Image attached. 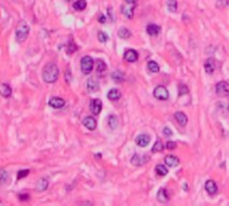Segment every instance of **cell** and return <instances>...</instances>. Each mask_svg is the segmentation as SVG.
I'll use <instances>...</instances> for the list:
<instances>
[{
	"mask_svg": "<svg viewBox=\"0 0 229 206\" xmlns=\"http://www.w3.org/2000/svg\"><path fill=\"white\" fill-rule=\"evenodd\" d=\"M28 174H29V170H27V169H26V170H22V172H19V173H18V178H19V179L26 178Z\"/></svg>",
	"mask_w": 229,
	"mask_h": 206,
	"instance_id": "34",
	"label": "cell"
},
{
	"mask_svg": "<svg viewBox=\"0 0 229 206\" xmlns=\"http://www.w3.org/2000/svg\"><path fill=\"white\" fill-rule=\"evenodd\" d=\"M125 2H127V3H134V4H136L138 0H125Z\"/></svg>",
	"mask_w": 229,
	"mask_h": 206,
	"instance_id": "40",
	"label": "cell"
},
{
	"mask_svg": "<svg viewBox=\"0 0 229 206\" xmlns=\"http://www.w3.org/2000/svg\"><path fill=\"white\" fill-rule=\"evenodd\" d=\"M47 189H48V181L46 178H40L36 183V192L42 193V192H46Z\"/></svg>",
	"mask_w": 229,
	"mask_h": 206,
	"instance_id": "18",
	"label": "cell"
},
{
	"mask_svg": "<svg viewBox=\"0 0 229 206\" xmlns=\"http://www.w3.org/2000/svg\"><path fill=\"white\" fill-rule=\"evenodd\" d=\"M169 194H168V192H166V189H161L160 192H158V194H157V199L160 201V202H168L169 201Z\"/></svg>",
	"mask_w": 229,
	"mask_h": 206,
	"instance_id": "21",
	"label": "cell"
},
{
	"mask_svg": "<svg viewBox=\"0 0 229 206\" xmlns=\"http://www.w3.org/2000/svg\"><path fill=\"white\" fill-rule=\"evenodd\" d=\"M74 51H77V46H75V44H72V43H70L68 44V48H67V52L68 54H72Z\"/></svg>",
	"mask_w": 229,
	"mask_h": 206,
	"instance_id": "37",
	"label": "cell"
},
{
	"mask_svg": "<svg viewBox=\"0 0 229 206\" xmlns=\"http://www.w3.org/2000/svg\"><path fill=\"white\" fill-rule=\"evenodd\" d=\"M204 68H205V71L208 74L215 72V70L217 68V62L213 58H209L205 60V63H204Z\"/></svg>",
	"mask_w": 229,
	"mask_h": 206,
	"instance_id": "9",
	"label": "cell"
},
{
	"mask_svg": "<svg viewBox=\"0 0 229 206\" xmlns=\"http://www.w3.org/2000/svg\"><path fill=\"white\" fill-rule=\"evenodd\" d=\"M149 142H150V135L149 134H139L136 138V143L139 147H146Z\"/></svg>",
	"mask_w": 229,
	"mask_h": 206,
	"instance_id": "8",
	"label": "cell"
},
{
	"mask_svg": "<svg viewBox=\"0 0 229 206\" xmlns=\"http://www.w3.org/2000/svg\"><path fill=\"white\" fill-rule=\"evenodd\" d=\"M87 3L86 0H77L75 3H74V9H77V11H83L84 8H86Z\"/></svg>",
	"mask_w": 229,
	"mask_h": 206,
	"instance_id": "26",
	"label": "cell"
},
{
	"mask_svg": "<svg viewBox=\"0 0 229 206\" xmlns=\"http://www.w3.org/2000/svg\"><path fill=\"white\" fill-rule=\"evenodd\" d=\"M48 104L54 108H62L64 106V99L59 98V97H54L48 100Z\"/></svg>",
	"mask_w": 229,
	"mask_h": 206,
	"instance_id": "12",
	"label": "cell"
},
{
	"mask_svg": "<svg viewBox=\"0 0 229 206\" xmlns=\"http://www.w3.org/2000/svg\"><path fill=\"white\" fill-rule=\"evenodd\" d=\"M90 110L93 114H99L102 110V102L101 99H93L90 103Z\"/></svg>",
	"mask_w": 229,
	"mask_h": 206,
	"instance_id": "13",
	"label": "cell"
},
{
	"mask_svg": "<svg viewBox=\"0 0 229 206\" xmlns=\"http://www.w3.org/2000/svg\"><path fill=\"white\" fill-rule=\"evenodd\" d=\"M189 90L185 84H180V95H184V94H188Z\"/></svg>",
	"mask_w": 229,
	"mask_h": 206,
	"instance_id": "36",
	"label": "cell"
},
{
	"mask_svg": "<svg viewBox=\"0 0 229 206\" xmlns=\"http://www.w3.org/2000/svg\"><path fill=\"white\" fill-rule=\"evenodd\" d=\"M180 163V159H178L176 155H168L165 157V165L168 167H176Z\"/></svg>",
	"mask_w": 229,
	"mask_h": 206,
	"instance_id": "14",
	"label": "cell"
},
{
	"mask_svg": "<svg viewBox=\"0 0 229 206\" xmlns=\"http://www.w3.org/2000/svg\"><path fill=\"white\" fill-rule=\"evenodd\" d=\"M107 39H109V36L104 32H102V31H99L98 32V40L101 43H104V42H107Z\"/></svg>",
	"mask_w": 229,
	"mask_h": 206,
	"instance_id": "32",
	"label": "cell"
},
{
	"mask_svg": "<svg viewBox=\"0 0 229 206\" xmlns=\"http://www.w3.org/2000/svg\"><path fill=\"white\" fill-rule=\"evenodd\" d=\"M125 59L127 60L129 63H134L138 60V52L136 50H127L125 52Z\"/></svg>",
	"mask_w": 229,
	"mask_h": 206,
	"instance_id": "15",
	"label": "cell"
},
{
	"mask_svg": "<svg viewBox=\"0 0 229 206\" xmlns=\"http://www.w3.org/2000/svg\"><path fill=\"white\" fill-rule=\"evenodd\" d=\"M8 181V174L6 170H2V178H0V182H2V185H6Z\"/></svg>",
	"mask_w": 229,
	"mask_h": 206,
	"instance_id": "33",
	"label": "cell"
},
{
	"mask_svg": "<svg viewBox=\"0 0 229 206\" xmlns=\"http://www.w3.org/2000/svg\"><path fill=\"white\" fill-rule=\"evenodd\" d=\"M111 78L115 80V82H123V79H125V75H123L122 71H118V70H115V71L111 74Z\"/></svg>",
	"mask_w": 229,
	"mask_h": 206,
	"instance_id": "27",
	"label": "cell"
},
{
	"mask_svg": "<svg viewBox=\"0 0 229 206\" xmlns=\"http://www.w3.org/2000/svg\"><path fill=\"white\" fill-rule=\"evenodd\" d=\"M107 124H109V127H110L111 130H117L118 126H119L118 117H115V115H110V117L107 118Z\"/></svg>",
	"mask_w": 229,
	"mask_h": 206,
	"instance_id": "19",
	"label": "cell"
},
{
	"mask_svg": "<svg viewBox=\"0 0 229 206\" xmlns=\"http://www.w3.org/2000/svg\"><path fill=\"white\" fill-rule=\"evenodd\" d=\"M177 147V143L174 142V140H169V142H166V149L169 150H174Z\"/></svg>",
	"mask_w": 229,
	"mask_h": 206,
	"instance_id": "35",
	"label": "cell"
},
{
	"mask_svg": "<svg viewBox=\"0 0 229 206\" xmlns=\"http://www.w3.org/2000/svg\"><path fill=\"white\" fill-rule=\"evenodd\" d=\"M156 173L160 175V177H165L168 174V166L166 165H157L156 166Z\"/></svg>",
	"mask_w": 229,
	"mask_h": 206,
	"instance_id": "25",
	"label": "cell"
},
{
	"mask_svg": "<svg viewBox=\"0 0 229 206\" xmlns=\"http://www.w3.org/2000/svg\"><path fill=\"white\" fill-rule=\"evenodd\" d=\"M99 22H101V23H104V16H101V18H99Z\"/></svg>",
	"mask_w": 229,
	"mask_h": 206,
	"instance_id": "41",
	"label": "cell"
},
{
	"mask_svg": "<svg viewBox=\"0 0 229 206\" xmlns=\"http://www.w3.org/2000/svg\"><path fill=\"white\" fill-rule=\"evenodd\" d=\"M0 92H2V95L4 98H8V97H11V94H12V88H11L9 84L2 83L0 84Z\"/></svg>",
	"mask_w": 229,
	"mask_h": 206,
	"instance_id": "20",
	"label": "cell"
},
{
	"mask_svg": "<svg viewBox=\"0 0 229 206\" xmlns=\"http://www.w3.org/2000/svg\"><path fill=\"white\" fill-rule=\"evenodd\" d=\"M81 70L82 72L84 75H88L93 70H94V60L91 56H88V55H86V56H83L81 59Z\"/></svg>",
	"mask_w": 229,
	"mask_h": 206,
	"instance_id": "3",
	"label": "cell"
},
{
	"mask_svg": "<svg viewBox=\"0 0 229 206\" xmlns=\"http://www.w3.org/2000/svg\"><path fill=\"white\" fill-rule=\"evenodd\" d=\"M87 88L90 90V91H97V90L99 88V84L97 82V79H94V78L88 79L87 80Z\"/></svg>",
	"mask_w": 229,
	"mask_h": 206,
	"instance_id": "23",
	"label": "cell"
},
{
	"mask_svg": "<svg viewBox=\"0 0 229 206\" xmlns=\"http://www.w3.org/2000/svg\"><path fill=\"white\" fill-rule=\"evenodd\" d=\"M19 199H20V201H28L29 197L27 194H20V195H19Z\"/></svg>",
	"mask_w": 229,
	"mask_h": 206,
	"instance_id": "39",
	"label": "cell"
},
{
	"mask_svg": "<svg viewBox=\"0 0 229 206\" xmlns=\"http://www.w3.org/2000/svg\"><path fill=\"white\" fill-rule=\"evenodd\" d=\"M95 67H97V71L98 72H103L104 70H106V63L103 62V60H101V59H98L97 62H95Z\"/></svg>",
	"mask_w": 229,
	"mask_h": 206,
	"instance_id": "30",
	"label": "cell"
},
{
	"mask_svg": "<svg viewBox=\"0 0 229 206\" xmlns=\"http://www.w3.org/2000/svg\"><path fill=\"white\" fill-rule=\"evenodd\" d=\"M118 36L121 38V39H127V38H130V36H131V32L129 31L127 28H119V31H118Z\"/></svg>",
	"mask_w": 229,
	"mask_h": 206,
	"instance_id": "28",
	"label": "cell"
},
{
	"mask_svg": "<svg viewBox=\"0 0 229 206\" xmlns=\"http://www.w3.org/2000/svg\"><path fill=\"white\" fill-rule=\"evenodd\" d=\"M42 77H43V80L46 83H54L56 82V79L59 77V68L56 64L54 63H48L46 67H44L43 72H42Z\"/></svg>",
	"mask_w": 229,
	"mask_h": 206,
	"instance_id": "1",
	"label": "cell"
},
{
	"mask_svg": "<svg viewBox=\"0 0 229 206\" xmlns=\"http://www.w3.org/2000/svg\"><path fill=\"white\" fill-rule=\"evenodd\" d=\"M216 92L217 95H220V97H226L229 95V83L228 82H218L216 84Z\"/></svg>",
	"mask_w": 229,
	"mask_h": 206,
	"instance_id": "5",
	"label": "cell"
},
{
	"mask_svg": "<svg viewBox=\"0 0 229 206\" xmlns=\"http://www.w3.org/2000/svg\"><path fill=\"white\" fill-rule=\"evenodd\" d=\"M172 133H173V131H172V130L169 129V127H165V129H163V135H166V137H170Z\"/></svg>",
	"mask_w": 229,
	"mask_h": 206,
	"instance_id": "38",
	"label": "cell"
},
{
	"mask_svg": "<svg viewBox=\"0 0 229 206\" xmlns=\"http://www.w3.org/2000/svg\"><path fill=\"white\" fill-rule=\"evenodd\" d=\"M153 94H154V97H156L157 99H161V100L169 99V92H168V90L163 86H157L156 88H154Z\"/></svg>",
	"mask_w": 229,
	"mask_h": 206,
	"instance_id": "6",
	"label": "cell"
},
{
	"mask_svg": "<svg viewBox=\"0 0 229 206\" xmlns=\"http://www.w3.org/2000/svg\"><path fill=\"white\" fill-rule=\"evenodd\" d=\"M146 32L150 35V36H157V35L161 32V27L158 26V24H149L146 27Z\"/></svg>",
	"mask_w": 229,
	"mask_h": 206,
	"instance_id": "16",
	"label": "cell"
},
{
	"mask_svg": "<svg viewBox=\"0 0 229 206\" xmlns=\"http://www.w3.org/2000/svg\"><path fill=\"white\" fill-rule=\"evenodd\" d=\"M149 159V157L146 155H141V154H134L133 158H131V163L134 166H141V165L146 163V161Z\"/></svg>",
	"mask_w": 229,
	"mask_h": 206,
	"instance_id": "10",
	"label": "cell"
},
{
	"mask_svg": "<svg viewBox=\"0 0 229 206\" xmlns=\"http://www.w3.org/2000/svg\"><path fill=\"white\" fill-rule=\"evenodd\" d=\"M147 70L150 72H158L160 71V66H158V63L157 62H154V60H149L147 62Z\"/></svg>",
	"mask_w": 229,
	"mask_h": 206,
	"instance_id": "24",
	"label": "cell"
},
{
	"mask_svg": "<svg viewBox=\"0 0 229 206\" xmlns=\"http://www.w3.org/2000/svg\"><path fill=\"white\" fill-rule=\"evenodd\" d=\"M166 6H168L169 11H172V12H176L177 11V2H176V0H168Z\"/></svg>",
	"mask_w": 229,
	"mask_h": 206,
	"instance_id": "31",
	"label": "cell"
},
{
	"mask_svg": "<svg viewBox=\"0 0 229 206\" xmlns=\"http://www.w3.org/2000/svg\"><path fill=\"white\" fill-rule=\"evenodd\" d=\"M163 150V143L161 142L160 139L157 140L156 143H154V146H153V149H152V153H161Z\"/></svg>",
	"mask_w": 229,
	"mask_h": 206,
	"instance_id": "29",
	"label": "cell"
},
{
	"mask_svg": "<svg viewBox=\"0 0 229 206\" xmlns=\"http://www.w3.org/2000/svg\"><path fill=\"white\" fill-rule=\"evenodd\" d=\"M174 119L177 120V123L180 124V126H185L188 123V117L182 111H178V113L174 114Z\"/></svg>",
	"mask_w": 229,
	"mask_h": 206,
	"instance_id": "17",
	"label": "cell"
},
{
	"mask_svg": "<svg viewBox=\"0 0 229 206\" xmlns=\"http://www.w3.org/2000/svg\"><path fill=\"white\" fill-rule=\"evenodd\" d=\"M205 190H206V193L209 195H216L217 192H218L217 183L215 182V181H212V179H208L205 182Z\"/></svg>",
	"mask_w": 229,
	"mask_h": 206,
	"instance_id": "7",
	"label": "cell"
},
{
	"mask_svg": "<svg viewBox=\"0 0 229 206\" xmlns=\"http://www.w3.org/2000/svg\"><path fill=\"white\" fill-rule=\"evenodd\" d=\"M28 34H29V27H28V24L23 22V23H20V24L18 26L16 31H15V36H16V40H18L19 43H23L24 40L27 39Z\"/></svg>",
	"mask_w": 229,
	"mask_h": 206,
	"instance_id": "2",
	"label": "cell"
},
{
	"mask_svg": "<svg viewBox=\"0 0 229 206\" xmlns=\"http://www.w3.org/2000/svg\"><path fill=\"white\" fill-rule=\"evenodd\" d=\"M134 7H136V4L134 3H125L123 6L121 7V12L122 15L125 16L126 19H133L134 16Z\"/></svg>",
	"mask_w": 229,
	"mask_h": 206,
	"instance_id": "4",
	"label": "cell"
},
{
	"mask_svg": "<svg viewBox=\"0 0 229 206\" xmlns=\"http://www.w3.org/2000/svg\"><path fill=\"white\" fill-rule=\"evenodd\" d=\"M107 98L110 100H118L119 98H121V92H119V90L113 88V90H110V91L107 92Z\"/></svg>",
	"mask_w": 229,
	"mask_h": 206,
	"instance_id": "22",
	"label": "cell"
},
{
	"mask_svg": "<svg viewBox=\"0 0 229 206\" xmlns=\"http://www.w3.org/2000/svg\"><path fill=\"white\" fill-rule=\"evenodd\" d=\"M83 126L88 130H95L97 129V120L93 117H86L83 118Z\"/></svg>",
	"mask_w": 229,
	"mask_h": 206,
	"instance_id": "11",
	"label": "cell"
}]
</instances>
